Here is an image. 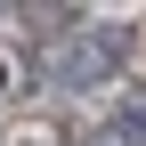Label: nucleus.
Segmentation results:
<instances>
[{"mask_svg": "<svg viewBox=\"0 0 146 146\" xmlns=\"http://www.w3.org/2000/svg\"><path fill=\"white\" fill-rule=\"evenodd\" d=\"M130 25H81V33H65L57 49H49V81L57 89H98V81H114L122 65H130Z\"/></svg>", "mask_w": 146, "mask_h": 146, "instance_id": "nucleus-1", "label": "nucleus"}, {"mask_svg": "<svg viewBox=\"0 0 146 146\" xmlns=\"http://www.w3.org/2000/svg\"><path fill=\"white\" fill-rule=\"evenodd\" d=\"M98 146H146V106H122L114 122H106V138Z\"/></svg>", "mask_w": 146, "mask_h": 146, "instance_id": "nucleus-2", "label": "nucleus"}]
</instances>
